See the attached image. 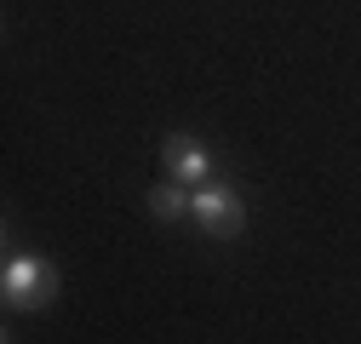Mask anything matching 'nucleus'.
Returning a JSON list of instances; mask_svg holds the SVG:
<instances>
[{
	"label": "nucleus",
	"mask_w": 361,
	"mask_h": 344,
	"mask_svg": "<svg viewBox=\"0 0 361 344\" xmlns=\"http://www.w3.org/2000/svg\"><path fill=\"white\" fill-rule=\"evenodd\" d=\"M0 298H6V310H47L58 298V270L40 252H18L0 270Z\"/></svg>",
	"instance_id": "1"
},
{
	"label": "nucleus",
	"mask_w": 361,
	"mask_h": 344,
	"mask_svg": "<svg viewBox=\"0 0 361 344\" xmlns=\"http://www.w3.org/2000/svg\"><path fill=\"white\" fill-rule=\"evenodd\" d=\"M195 219H201V230L207 235H224V241H230V235H241V224H247V207H241V195L230 190V184H201L195 190Z\"/></svg>",
	"instance_id": "2"
},
{
	"label": "nucleus",
	"mask_w": 361,
	"mask_h": 344,
	"mask_svg": "<svg viewBox=\"0 0 361 344\" xmlns=\"http://www.w3.org/2000/svg\"><path fill=\"white\" fill-rule=\"evenodd\" d=\"M161 161H166V172H172L178 184H207V172H212L207 144H201V138H190V133H172V138L161 144Z\"/></svg>",
	"instance_id": "3"
},
{
	"label": "nucleus",
	"mask_w": 361,
	"mask_h": 344,
	"mask_svg": "<svg viewBox=\"0 0 361 344\" xmlns=\"http://www.w3.org/2000/svg\"><path fill=\"white\" fill-rule=\"evenodd\" d=\"M190 207H195V201L178 190V178H166V184H155V190H149V212H155V219H166V224H172V219H184Z\"/></svg>",
	"instance_id": "4"
}]
</instances>
